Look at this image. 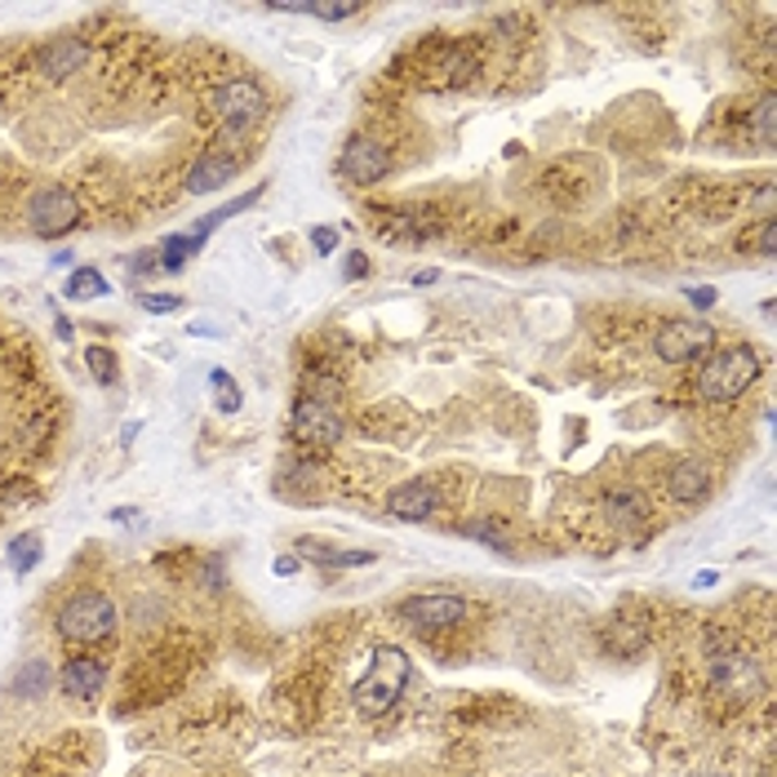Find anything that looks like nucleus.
<instances>
[{
  "instance_id": "obj_1",
  "label": "nucleus",
  "mask_w": 777,
  "mask_h": 777,
  "mask_svg": "<svg viewBox=\"0 0 777 777\" xmlns=\"http://www.w3.org/2000/svg\"><path fill=\"white\" fill-rule=\"evenodd\" d=\"M414 662L401 644H373V658H369V676L356 684V710L364 720H382L392 710L405 689H409Z\"/></svg>"
},
{
  "instance_id": "obj_2",
  "label": "nucleus",
  "mask_w": 777,
  "mask_h": 777,
  "mask_svg": "<svg viewBox=\"0 0 777 777\" xmlns=\"http://www.w3.org/2000/svg\"><path fill=\"white\" fill-rule=\"evenodd\" d=\"M755 378H760V356H755V347L738 343V347L716 351V356L702 364V373H697V396L710 401V405H729V401H738V396L751 392Z\"/></svg>"
},
{
  "instance_id": "obj_3",
  "label": "nucleus",
  "mask_w": 777,
  "mask_h": 777,
  "mask_svg": "<svg viewBox=\"0 0 777 777\" xmlns=\"http://www.w3.org/2000/svg\"><path fill=\"white\" fill-rule=\"evenodd\" d=\"M116 600L107 591H76L68 605L58 609L53 631L68 644H103L116 635Z\"/></svg>"
},
{
  "instance_id": "obj_4",
  "label": "nucleus",
  "mask_w": 777,
  "mask_h": 777,
  "mask_svg": "<svg viewBox=\"0 0 777 777\" xmlns=\"http://www.w3.org/2000/svg\"><path fill=\"white\" fill-rule=\"evenodd\" d=\"M654 351L667 364H693L716 351V325L710 320H667L654 334Z\"/></svg>"
},
{
  "instance_id": "obj_5",
  "label": "nucleus",
  "mask_w": 777,
  "mask_h": 777,
  "mask_svg": "<svg viewBox=\"0 0 777 777\" xmlns=\"http://www.w3.org/2000/svg\"><path fill=\"white\" fill-rule=\"evenodd\" d=\"M27 223L40 240H58L68 236L81 223V201L72 196L68 187H40L36 196L27 201Z\"/></svg>"
},
{
  "instance_id": "obj_6",
  "label": "nucleus",
  "mask_w": 777,
  "mask_h": 777,
  "mask_svg": "<svg viewBox=\"0 0 777 777\" xmlns=\"http://www.w3.org/2000/svg\"><path fill=\"white\" fill-rule=\"evenodd\" d=\"M294 440L298 444H311V449H330V444H338L343 440V414L325 401V396H311V392H302L298 401H294Z\"/></svg>"
},
{
  "instance_id": "obj_7",
  "label": "nucleus",
  "mask_w": 777,
  "mask_h": 777,
  "mask_svg": "<svg viewBox=\"0 0 777 777\" xmlns=\"http://www.w3.org/2000/svg\"><path fill=\"white\" fill-rule=\"evenodd\" d=\"M214 111L223 116V124L227 129H249L253 120H263L267 116V89L258 85V81H249V76H236V81H227V85H218L214 89Z\"/></svg>"
},
{
  "instance_id": "obj_8",
  "label": "nucleus",
  "mask_w": 777,
  "mask_h": 777,
  "mask_svg": "<svg viewBox=\"0 0 777 777\" xmlns=\"http://www.w3.org/2000/svg\"><path fill=\"white\" fill-rule=\"evenodd\" d=\"M338 174L347 182H356V187H373V182H382L386 174H392V152H386L378 139H369V134H356L338 152Z\"/></svg>"
},
{
  "instance_id": "obj_9",
  "label": "nucleus",
  "mask_w": 777,
  "mask_h": 777,
  "mask_svg": "<svg viewBox=\"0 0 777 777\" xmlns=\"http://www.w3.org/2000/svg\"><path fill=\"white\" fill-rule=\"evenodd\" d=\"M396 613L418 631H449V626H458L467 618V600L453 596V591H427V596L401 600Z\"/></svg>"
},
{
  "instance_id": "obj_10",
  "label": "nucleus",
  "mask_w": 777,
  "mask_h": 777,
  "mask_svg": "<svg viewBox=\"0 0 777 777\" xmlns=\"http://www.w3.org/2000/svg\"><path fill=\"white\" fill-rule=\"evenodd\" d=\"M85 62H89V45H85L81 36H53V40L40 45V53H36V68H40L49 81L76 76Z\"/></svg>"
},
{
  "instance_id": "obj_11",
  "label": "nucleus",
  "mask_w": 777,
  "mask_h": 777,
  "mask_svg": "<svg viewBox=\"0 0 777 777\" xmlns=\"http://www.w3.org/2000/svg\"><path fill=\"white\" fill-rule=\"evenodd\" d=\"M103 689H107V662H98L89 654L68 658V667H62V693L76 702H94Z\"/></svg>"
},
{
  "instance_id": "obj_12",
  "label": "nucleus",
  "mask_w": 777,
  "mask_h": 777,
  "mask_svg": "<svg viewBox=\"0 0 777 777\" xmlns=\"http://www.w3.org/2000/svg\"><path fill=\"white\" fill-rule=\"evenodd\" d=\"M435 506H440V493L427 480H405L386 493V511H392L396 521H427Z\"/></svg>"
},
{
  "instance_id": "obj_13",
  "label": "nucleus",
  "mask_w": 777,
  "mask_h": 777,
  "mask_svg": "<svg viewBox=\"0 0 777 777\" xmlns=\"http://www.w3.org/2000/svg\"><path fill=\"white\" fill-rule=\"evenodd\" d=\"M716 684L725 689V693H733L738 702H746V697H755L760 693V671H755V662L751 658H742V654H720L716 658Z\"/></svg>"
},
{
  "instance_id": "obj_14",
  "label": "nucleus",
  "mask_w": 777,
  "mask_h": 777,
  "mask_svg": "<svg viewBox=\"0 0 777 777\" xmlns=\"http://www.w3.org/2000/svg\"><path fill=\"white\" fill-rule=\"evenodd\" d=\"M231 178H236V160L227 152H205L196 165L187 169V191L191 196H210V191L227 187Z\"/></svg>"
},
{
  "instance_id": "obj_15",
  "label": "nucleus",
  "mask_w": 777,
  "mask_h": 777,
  "mask_svg": "<svg viewBox=\"0 0 777 777\" xmlns=\"http://www.w3.org/2000/svg\"><path fill=\"white\" fill-rule=\"evenodd\" d=\"M667 493H671L676 502H684V506L702 502V498L710 493V467H706L702 458L676 463V471H671V480H667Z\"/></svg>"
},
{
  "instance_id": "obj_16",
  "label": "nucleus",
  "mask_w": 777,
  "mask_h": 777,
  "mask_svg": "<svg viewBox=\"0 0 777 777\" xmlns=\"http://www.w3.org/2000/svg\"><path fill=\"white\" fill-rule=\"evenodd\" d=\"M298 555H307V560H315V564H330V569H360V564H373V551H343V547L315 542V538H302V542H298Z\"/></svg>"
},
{
  "instance_id": "obj_17",
  "label": "nucleus",
  "mask_w": 777,
  "mask_h": 777,
  "mask_svg": "<svg viewBox=\"0 0 777 777\" xmlns=\"http://www.w3.org/2000/svg\"><path fill=\"white\" fill-rule=\"evenodd\" d=\"M605 521H613L618 529H635L644 521V493L639 489H613L605 498Z\"/></svg>"
},
{
  "instance_id": "obj_18",
  "label": "nucleus",
  "mask_w": 777,
  "mask_h": 777,
  "mask_svg": "<svg viewBox=\"0 0 777 777\" xmlns=\"http://www.w3.org/2000/svg\"><path fill=\"white\" fill-rule=\"evenodd\" d=\"M62 294H68V302H94V298H107L111 294V280L98 272V267H76L68 276V285H62Z\"/></svg>"
},
{
  "instance_id": "obj_19",
  "label": "nucleus",
  "mask_w": 777,
  "mask_h": 777,
  "mask_svg": "<svg viewBox=\"0 0 777 777\" xmlns=\"http://www.w3.org/2000/svg\"><path fill=\"white\" fill-rule=\"evenodd\" d=\"M196 253H201V240L191 236V231H187V236H169V240L156 249V258H160V267H165V272H182Z\"/></svg>"
},
{
  "instance_id": "obj_20",
  "label": "nucleus",
  "mask_w": 777,
  "mask_h": 777,
  "mask_svg": "<svg viewBox=\"0 0 777 777\" xmlns=\"http://www.w3.org/2000/svg\"><path fill=\"white\" fill-rule=\"evenodd\" d=\"M258 196H263V187H253L249 196H236V201H231V205H223L218 214H205V218H201L196 227H191V236H196V240H205V236H210V231H218V227H223L227 218H236V214L253 210V205H258Z\"/></svg>"
},
{
  "instance_id": "obj_21",
  "label": "nucleus",
  "mask_w": 777,
  "mask_h": 777,
  "mask_svg": "<svg viewBox=\"0 0 777 777\" xmlns=\"http://www.w3.org/2000/svg\"><path fill=\"white\" fill-rule=\"evenodd\" d=\"M40 555H45V542H40L36 534H19V538H10V547H5V560L14 564V573H32V569L40 564Z\"/></svg>"
},
{
  "instance_id": "obj_22",
  "label": "nucleus",
  "mask_w": 777,
  "mask_h": 777,
  "mask_svg": "<svg viewBox=\"0 0 777 777\" xmlns=\"http://www.w3.org/2000/svg\"><path fill=\"white\" fill-rule=\"evenodd\" d=\"M85 364H89V373H94L98 386H116L120 382V360H116L111 347H103V343L85 347Z\"/></svg>"
},
{
  "instance_id": "obj_23",
  "label": "nucleus",
  "mask_w": 777,
  "mask_h": 777,
  "mask_svg": "<svg viewBox=\"0 0 777 777\" xmlns=\"http://www.w3.org/2000/svg\"><path fill=\"white\" fill-rule=\"evenodd\" d=\"M751 129H755L760 147H773V139H777V94H764V98L755 103V111H751Z\"/></svg>"
},
{
  "instance_id": "obj_24",
  "label": "nucleus",
  "mask_w": 777,
  "mask_h": 777,
  "mask_svg": "<svg viewBox=\"0 0 777 777\" xmlns=\"http://www.w3.org/2000/svg\"><path fill=\"white\" fill-rule=\"evenodd\" d=\"M210 386H214V401H218V414H236L240 409V386L227 369H210Z\"/></svg>"
},
{
  "instance_id": "obj_25",
  "label": "nucleus",
  "mask_w": 777,
  "mask_h": 777,
  "mask_svg": "<svg viewBox=\"0 0 777 777\" xmlns=\"http://www.w3.org/2000/svg\"><path fill=\"white\" fill-rule=\"evenodd\" d=\"M49 689V667L36 658V662H23V671H19V680H14V693L19 697H40Z\"/></svg>"
},
{
  "instance_id": "obj_26",
  "label": "nucleus",
  "mask_w": 777,
  "mask_h": 777,
  "mask_svg": "<svg viewBox=\"0 0 777 777\" xmlns=\"http://www.w3.org/2000/svg\"><path fill=\"white\" fill-rule=\"evenodd\" d=\"M382 236H386V240H422V236H431V227H427V218H418V214H401V218H392V223H382Z\"/></svg>"
},
{
  "instance_id": "obj_27",
  "label": "nucleus",
  "mask_w": 777,
  "mask_h": 777,
  "mask_svg": "<svg viewBox=\"0 0 777 777\" xmlns=\"http://www.w3.org/2000/svg\"><path fill=\"white\" fill-rule=\"evenodd\" d=\"M458 534L471 538V542H485V547H493V551H506V542H502V525H493V521H471V525H463Z\"/></svg>"
},
{
  "instance_id": "obj_28",
  "label": "nucleus",
  "mask_w": 777,
  "mask_h": 777,
  "mask_svg": "<svg viewBox=\"0 0 777 777\" xmlns=\"http://www.w3.org/2000/svg\"><path fill=\"white\" fill-rule=\"evenodd\" d=\"M139 302H143V311H152V315H165V311H178V307H182L178 294H139Z\"/></svg>"
},
{
  "instance_id": "obj_29",
  "label": "nucleus",
  "mask_w": 777,
  "mask_h": 777,
  "mask_svg": "<svg viewBox=\"0 0 777 777\" xmlns=\"http://www.w3.org/2000/svg\"><path fill=\"white\" fill-rule=\"evenodd\" d=\"M311 19H325V23H343V19H356V5L347 0V5H307Z\"/></svg>"
},
{
  "instance_id": "obj_30",
  "label": "nucleus",
  "mask_w": 777,
  "mask_h": 777,
  "mask_svg": "<svg viewBox=\"0 0 777 777\" xmlns=\"http://www.w3.org/2000/svg\"><path fill=\"white\" fill-rule=\"evenodd\" d=\"M311 249H315L320 258H330V253L338 249V227H311Z\"/></svg>"
},
{
  "instance_id": "obj_31",
  "label": "nucleus",
  "mask_w": 777,
  "mask_h": 777,
  "mask_svg": "<svg viewBox=\"0 0 777 777\" xmlns=\"http://www.w3.org/2000/svg\"><path fill=\"white\" fill-rule=\"evenodd\" d=\"M755 249H760L764 258H773V253H777V227H773V218H764V223H760V244H755Z\"/></svg>"
},
{
  "instance_id": "obj_32",
  "label": "nucleus",
  "mask_w": 777,
  "mask_h": 777,
  "mask_svg": "<svg viewBox=\"0 0 777 777\" xmlns=\"http://www.w3.org/2000/svg\"><path fill=\"white\" fill-rule=\"evenodd\" d=\"M343 272H347V280L369 276V253H360V249H356V253H347V267H343Z\"/></svg>"
},
{
  "instance_id": "obj_33",
  "label": "nucleus",
  "mask_w": 777,
  "mask_h": 777,
  "mask_svg": "<svg viewBox=\"0 0 777 777\" xmlns=\"http://www.w3.org/2000/svg\"><path fill=\"white\" fill-rule=\"evenodd\" d=\"M272 573H276V577H294V573H298V555H276V560H272Z\"/></svg>"
},
{
  "instance_id": "obj_34",
  "label": "nucleus",
  "mask_w": 777,
  "mask_h": 777,
  "mask_svg": "<svg viewBox=\"0 0 777 777\" xmlns=\"http://www.w3.org/2000/svg\"><path fill=\"white\" fill-rule=\"evenodd\" d=\"M684 298H689L693 307H702V311H706V307H716V289H689Z\"/></svg>"
},
{
  "instance_id": "obj_35",
  "label": "nucleus",
  "mask_w": 777,
  "mask_h": 777,
  "mask_svg": "<svg viewBox=\"0 0 777 777\" xmlns=\"http://www.w3.org/2000/svg\"><path fill=\"white\" fill-rule=\"evenodd\" d=\"M755 210H760L764 218H773V187H760V191H755Z\"/></svg>"
},
{
  "instance_id": "obj_36",
  "label": "nucleus",
  "mask_w": 777,
  "mask_h": 777,
  "mask_svg": "<svg viewBox=\"0 0 777 777\" xmlns=\"http://www.w3.org/2000/svg\"><path fill=\"white\" fill-rule=\"evenodd\" d=\"M440 280V267H427V272H414V285H435Z\"/></svg>"
},
{
  "instance_id": "obj_37",
  "label": "nucleus",
  "mask_w": 777,
  "mask_h": 777,
  "mask_svg": "<svg viewBox=\"0 0 777 777\" xmlns=\"http://www.w3.org/2000/svg\"><path fill=\"white\" fill-rule=\"evenodd\" d=\"M111 521H143L139 511H129V506H120V511H111Z\"/></svg>"
}]
</instances>
